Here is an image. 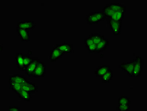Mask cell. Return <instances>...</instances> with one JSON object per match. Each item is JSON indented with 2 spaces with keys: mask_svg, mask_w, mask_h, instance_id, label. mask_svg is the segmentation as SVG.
<instances>
[{
  "mask_svg": "<svg viewBox=\"0 0 147 111\" xmlns=\"http://www.w3.org/2000/svg\"><path fill=\"white\" fill-rule=\"evenodd\" d=\"M107 18V17L102 12H95L90 13L87 15L86 20L87 24L91 25L99 24L100 22L104 21Z\"/></svg>",
  "mask_w": 147,
  "mask_h": 111,
  "instance_id": "obj_1",
  "label": "cell"
},
{
  "mask_svg": "<svg viewBox=\"0 0 147 111\" xmlns=\"http://www.w3.org/2000/svg\"><path fill=\"white\" fill-rule=\"evenodd\" d=\"M134 65L132 77H140L144 71V60L141 56H137L134 59Z\"/></svg>",
  "mask_w": 147,
  "mask_h": 111,
  "instance_id": "obj_2",
  "label": "cell"
},
{
  "mask_svg": "<svg viewBox=\"0 0 147 111\" xmlns=\"http://www.w3.org/2000/svg\"><path fill=\"white\" fill-rule=\"evenodd\" d=\"M109 28L112 30L114 36H119L121 33L123 22L122 21L107 19Z\"/></svg>",
  "mask_w": 147,
  "mask_h": 111,
  "instance_id": "obj_3",
  "label": "cell"
},
{
  "mask_svg": "<svg viewBox=\"0 0 147 111\" xmlns=\"http://www.w3.org/2000/svg\"><path fill=\"white\" fill-rule=\"evenodd\" d=\"M134 59L130 62L121 63L119 66V68L121 69L122 71L127 74L129 77H132L133 74Z\"/></svg>",
  "mask_w": 147,
  "mask_h": 111,
  "instance_id": "obj_4",
  "label": "cell"
},
{
  "mask_svg": "<svg viewBox=\"0 0 147 111\" xmlns=\"http://www.w3.org/2000/svg\"><path fill=\"white\" fill-rule=\"evenodd\" d=\"M46 73V66L44 62L40 60L33 73V77L38 78L45 77Z\"/></svg>",
  "mask_w": 147,
  "mask_h": 111,
  "instance_id": "obj_5",
  "label": "cell"
},
{
  "mask_svg": "<svg viewBox=\"0 0 147 111\" xmlns=\"http://www.w3.org/2000/svg\"><path fill=\"white\" fill-rule=\"evenodd\" d=\"M36 26L34 21L29 19H24L18 22L17 28L30 30L34 29Z\"/></svg>",
  "mask_w": 147,
  "mask_h": 111,
  "instance_id": "obj_6",
  "label": "cell"
},
{
  "mask_svg": "<svg viewBox=\"0 0 147 111\" xmlns=\"http://www.w3.org/2000/svg\"><path fill=\"white\" fill-rule=\"evenodd\" d=\"M16 32L21 42H30L31 37L30 34V30L21 29L16 27Z\"/></svg>",
  "mask_w": 147,
  "mask_h": 111,
  "instance_id": "obj_7",
  "label": "cell"
},
{
  "mask_svg": "<svg viewBox=\"0 0 147 111\" xmlns=\"http://www.w3.org/2000/svg\"><path fill=\"white\" fill-rule=\"evenodd\" d=\"M40 60L38 58H33V60L24 71L25 74L29 77H33V73L36 68L37 64Z\"/></svg>",
  "mask_w": 147,
  "mask_h": 111,
  "instance_id": "obj_8",
  "label": "cell"
},
{
  "mask_svg": "<svg viewBox=\"0 0 147 111\" xmlns=\"http://www.w3.org/2000/svg\"><path fill=\"white\" fill-rule=\"evenodd\" d=\"M21 90H25L32 93L38 91V86H36V84L29 81L21 84Z\"/></svg>",
  "mask_w": 147,
  "mask_h": 111,
  "instance_id": "obj_9",
  "label": "cell"
},
{
  "mask_svg": "<svg viewBox=\"0 0 147 111\" xmlns=\"http://www.w3.org/2000/svg\"><path fill=\"white\" fill-rule=\"evenodd\" d=\"M65 55V54L62 52L57 48L53 47L50 51L49 56L50 62H56L57 60L61 58Z\"/></svg>",
  "mask_w": 147,
  "mask_h": 111,
  "instance_id": "obj_10",
  "label": "cell"
},
{
  "mask_svg": "<svg viewBox=\"0 0 147 111\" xmlns=\"http://www.w3.org/2000/svg\"><path fill=\"white\" fill-rule=\"evenodd\" d=\"M55 47L65 54L72 53L74 52L73 45L69 44L67 42H64L61 44L56 45Z\"/></svg>",
  "mask_w": 147,
  "mask_h": 111,
  "instance_id": "obj_11",
  "label": "cell"
},
{
  "mask_svg": "<svg viewBox=\"0 0 147 111\" xmlns=\"http://www.w3.org/2000/svg\"><path fill=\"white\" fill-rule=\"evenodd\" d=\"M16 93L19 99L25 101L27 102H30L33 97V93L24 90H21L20 91Z\"/></svg>",
  "mask_w": 147,
  "mask_h": 111,
  "instance_id": "obj_12",
  "label": "cell"
},
{
  "mask_svg": "<svg viewBox=\"0 0 147 111\" xmlns=\"http://www.w3.org/2000/svg\"><path fill=\"white\" fill-rule=\"evenodd\" d=\"M84 44L87 48V50L88 51L89 53H95L97 45L95 44L88 37L87 38L84 39Z\"/></svg>",
  "mask_w": 147,
  "mask_h": 111,
  "instance_id": "obj_13",
  "label": "cell"
},
{
  "mask_svg": "<svg viewBox=\"0 0 147 111\" xmlns=\"http://www.w3.org/2000/svg\"><path fill=\"white\" fill-rule=\"evenodd\" d=\"M28 81L27 77H24V76L19 74H15L9 77V83H15L22 84Z\"/></svg>",
  "mask_w": 147,
  "mask_h": 111,
  "instance_id": "obj_14",
  "label": "cell"
},
{
  "mask_svg": "<svg viewBox=\"0 0 147 111\" xmlns=\"http://www.w3.org/2000/svg\"><path fill=\"white\" fill-rule=\"evenodd\" d=\"M109 45V42L108 38L105 37L100 43L97 44L95 53H100L107 50V48Z\"/></svg>",
  "mask_w": 147,
  "mask_h": 111,
  "instance_id": "obj_15",
  "label": "cell"
},
{
  "mask_svg": "<svg viewBox=\"0 0 147 111\" xmlns=\"http://www.w3.org/2000/svg\"><path fill=\"white\" fill-rule=\"evenodd\" d=\"M110 69V66L103 65L98 66L95 71L94 74L96 77H101Z\"/></svg>",
  "mask_w": 147,
  "mask_h": 111,
  "instance_id": "obj_16",
  "label": "cell"
},
{
  "mask_svg": "<svg viewBox=\"0 0 147 111\" xmlns=\"http://www.w3.org/2000/svg\"><path fill=\"white\" fill-rule=\"evenodd\" d=\"M113 71L110 69L104 75L100 77V79L102 83H110L111 81H113Z\"/></svg>",
  "mask_w": 147,
  "mask_h": 111,
  "instance_id": "obj_17",
  "label": "cell"
},
{
  "mask_svg": "<svg viewBox=\"0 0 147 111\" xmlns=\"http://www.w3.org/2000/svg\"><path fill=\"white\" fill-rule=\"evenodd\" d=\"M111 9L113 12L126 11V6L119 3H110L109 4Z\"/></svg>",
  "mask_w": 147,
  "mask_h": 111,
  "instance_id": "obj_18",
  "label": "cell"
},
{
  "mask_svg": "<svg viewBox=\"0 0 147 111\" xmlns=\"http://www.w3.org/2000/svg\"><path fill=\"white\" fill-rule=\"evenodd\" d=\"M24 55L22 53L16 54L15 56V60L16 61V65L17 66L18 69L20 71H22Z\"/></svg>",
  "mask_w": 147,
  "mask_h": 111,
  "instance_id": "obj_19",
  "label": "cell"
},
{
  "mask_svg": "<svg viewBox=\"0 0 147 111\" xmlns=\"http://www.w3.org/2000/svg\"><path fill=\"white\" fill-rule=\"evenodd\" d=\"M95 44L97 45L105 38V36L102 35L100 33H91V35L88 36Z\"/></svg>",
  "mask_w": 147,
  "mask_h": 111,
  "instance_id": "obj_20",
  "label": "cell"
},
{
  "mask_svg": "<svg viewBox=\"0 0 147 111\" xmlns=\"http://www.w3.org/2000/svg\"><path fill=\"white\" fill-rule=\"evenodd\" d=\"M125 12L124 11L114 12L110 18L107 19V20L111 19V20L123 21L124 18Z\"/></svg>",
  "mask_w": 147,
  "mask_h": 111,
  "instance_id": "obj_21",
  "label": "cell"
},
{
  "mask_svg": "<svg viewBox=\"0 0 147 111\" xmlns=\"http://www.w3.org/2000/svg\"><path fill=\"white\" fill-rule=\"evenodd\" d=\"M33 60V58L29 55H24L22 71H25Z\"/></svg>",
  "mask_w": 147,
  "mask_h": 111,
  "instance_id": "obj_22",
  "label": "cell"
},
{
  "mask_svg": "<svg viewBox=\"0 0 147 111\" xmlns=\"http://www.w3.org/2000/svg\"><path fill=\"white\" fill-rule=\"evenodd\" d=\"M101 11L105 15V16L107 17V19L110 18L111 16H112L113 12H114L112 10V9H111L109 4L107 5L106 6L104 7Z\"/></svg>",
  "mask_w": 147,
  "mask_h": 111,
  "instance_id": "obj_23",
  "label": "cell"
},
{
  "mask_svg": "<svg viewBox=\"0 0 147 111\" xmlns=\"http://www.w3.org/2000/svg\"><path fill=\"white\" fill-rule=\"evenodd\" d=\"M9 89L16 93L21 90V84L15 83H9Z\"/></svg>",
  "mask_w": 147,
  "mask_h": 111,
  "instance_id": "obj_24",
  "label": "cell"
},
{
  "mask_svg": "<svg viewBox=\"0 0 147 111\" xmlns=\"http://www.w3.org/2000/svg\"><path fill=\"white\" fill-rule=\"evenodd\" d=\"M131 102L130 98L127 96L122 95L121 97L118 99V104H131Z\"/></svg>",
  "mask_w": 147,
  "mask_h": 111,
  "instance_id": "obj_25",
  "label": "cell"
},
{
  "mask_svg": "<svg viewBox=\"0 0 147 111\" xmlns=\"http://www.w3.org/2000/svg\"><path fill=\"white\" fill-rule=\"evenodd\" d=\"M131 104H119L117 107V110L119 111H129L130 110Z\"/></svg>",
  "mask_w": 147,
  "mask_h": 111,
  "instance_id": "obj_26",
  "label": "cell"
},
{
  "mask_svg": "<svg viewBox=\"0 0 147 111\" xmlns=\"http://www.w3.org/2000/svg\"><path fill=\"white\" fill-rule=\"evenodd\" d=\"M21 110L20 108V107L18 106H13V107H9V109L7 111H20Z\"/></svg>",
  "mask_w": 147,
  "mask_h": 111,
  "instance_id": "obj_27",
  "label": "cell"
},
{
  "mask_svg": "<svg viewBox=\"0 0 147 111\" xmlns=\"http://www.w3.org/2000/svg\"><path fill=\"white\" fill-rule=\"evenodd\" d=\"M0 49H1V52H2V50H3V47L1 45V47H0Z\"/></svg>",
  "mask_w": 147,
  "mask_h": 111,
  "instance_id": "obj_28",
  "label": "cell"
}]
</instances>
